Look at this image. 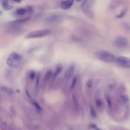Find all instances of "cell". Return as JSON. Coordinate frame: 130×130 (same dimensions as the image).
<instances>
[{
	"mask_svg": "<svg viewBox=\"0 0 130 130\" xmlns=\"http://www.w3.org/2000/svg\"><path fill=\"white\" fill-rule=\"evenodd\" d=\"M22 57L15 52H12L7 59V65L12 69L18 68L21 62Z\"/></svg>",
	"mask_w": 130,
	"mask_h": 130,
	"instance_id": "obj_1",
	"label": "cell"
},
{
	"mask_svg": "<svg viewBox=\"0 0 130 130\" xmlns=\"http://www.w3.org/2000/svg\"><path fill=\"white\" fill-rule=\"evenodd\" d=\"M96 56L99 60L107 62H112L116 60V58L114 55L111 52L101 50L96 52Z\"/></svg>",
	"mask_w": 130,
	"mask_h": 130,
	"instance_id": "obj_2",
	"label": "cell"
},
{
	"mask_svg": "<svg viewBox=\"0 0 130 130\" xmlns=\"http://www.w3.org/2000/svg\"><path fill=\"white\" fill-rule=\"evenodd\" d=\"M50 33L51 31L49 29H41L35 30L28 33L26 35L25 38L27 39H31L43 38L48 36Z\"/></svg>",
	"mask_w": 130,
	"mask_h": 130,
	"instance_id": "obj_3",
	"label": "cell"
},
{
	"mask_svg": "<svg viewBox=\"0 0 130 130\" xmlns=\"http://www.w3.org/2000/svg\"><path fill=\"white\" fill-rule=\"evenodd\" d=\"M64 18L59 14H54L47 17L45 19V23L49 24H57L61 23Z\"/></svg>",
	"mask_w": 130,
	"mask_h": 130,
	"instance_id": "obj_4",
	"label": "cell"
},
{
	"mask_svg": "<svg viewBox=\"0 0 130 130\" xmlns=\"http://www.w3.org/2000/svg\"><path fill=\"white\" fill-rule=\"evenodd\" d=\"M94 4V0H84L80 7L82 10L86 14L90 15L91 14V9Z\"/></svg>",
	"mask_w": 130,
	"mask_h": 130,
	"instance_id": "obj_5",
	"label": "cell"
},
{
	"mask_svg": "<svg viewBox=\"0 0 130 130\" xmlns=\"http://www.w3.org/2000/svg\"><path fill=\"white\" fill-rule=\"evenodd\" d=\"M22 31V28L19 25L9 24L7 28V32L11 36H18Z\"/></svg>",
	"mask_w": 130,
	"mask_h": 130,
	"instance_id": "obj_6",
	"label": "cell"
},
{
	"mask_svg": "<svg viewBox=\"0 0 130 130\" xmlns=\"http://www.w3.org/2000/svg\"><path fill=\"white\" fill-rule=\"evenodd\" d=\"M116 61L117 63L120 67L130 69V59L124 57V56H119L116 59Z\"/></svg>",
	"mask_w": 130,
	"mask_h": 130,
	"instance_id": "obj_7",
	"label": "cell"
},
{
	"mask_svg": "<svg viewBox=\"0 0 130 130\" xmlns=\"http://www.w3.org/2000/svg\"><path fill=\"white\" fill-rule=\"evenodd\" d=\"M127 44V40L124 37H118L115 40V45L117 48H123L125 47Z\"/></svg>",
	"mask_w": 130,
	"mask_h": 130,
	"instance_id": "obj_8",
	"label": "cell"
},
{
	"mask_svg": "<svg viewBox=\"0 0 130 130\" xmlns=\"http://www.w3.org/2000/svg\"><path fill=\"white\" fill-rule=\"evenodd\" d=\"M74 71H75V66L74 64H72L68 67V68L67 69L66 71L64 73L65 78L68 80L71 79L74 74Z\"/></svg>",
	"mask_w": 130,
	"mask_h": 130,
	"instance_id": "obj_9",
	"label": "cell"
},
{
	"mask_svg": "<svg viewBox=\"0 0 130 130\" xmlns=\"http://www.w3.org/2000/svg\"><path fill=\"white\" fill-rule=\"evenodd\" d=\"M74 2V0H67L66 1H61L60 3V7L63 10L69 9L72 6Z\"/></svg>",
	"mask_w": 130,
	"mask_h": 130,
	"instance_id": "obj_10",
	"label": "cell"
},
{
	"mask_svg": "<svg viewBox=\"0 0 130 130\" xmlns=\"http://www.w3.org/2000/svg\"><path fill=\"white\" fill-rule=\"evenodd\" d=\"M30 19V17H26V18H22V19H20L15 20L14 21H12L10 22L9 23V24L20 25H21L22 24H24V23H26L27 21L29 20Z\"/></svg>",
	"mask_w": 130,
	"mask_h": 130,
	"instance_id": "obj_11",
	"label": "cell"
},
{
	"mask_svg": "<svg viewBox=\"0 0 130 130\" xmlns=\"http://www.w3.org/2000/svg\"><path fill=\"white\" fill-rule=\"evenodd\" d=\"M1 5L6 11H9L12 9V6L10 5L8 0H1Z\"/></svg>",
	"mask_w": 130,
	"mask_h": 130,
	"instance_id": "obj_12",
	"label": "cell"
},
{
	"mask_svg": "<svg viewBox=\"0 0 130 130\" xmlns=\"http://www.w3.org/2000/svg\"><path fill=\"white\" fill-rule=\"evenodd\" d=\"M124 0H112L109 4V8L111 9H114L121 5Z\"/></svg>",
	"mask_w": 130,
	"mask_h": 130,
	"instance_id": "obj_13",
	"label": "cell"
},
{
	"mask_svg": "<svg viewBox=\"0 0 130 130\" xmlns=\"http://www.w3.org/2000/svg\"><path fill=\"white\" fill-rule=\"evenodd\" d=\"M1 89L2 91L6 92L9 95H13L15 93L14 90L12 88L6 86H1Z\"/></svg>",
	"mask_w": 130,
	"mask_h": 130,
	"instance_id": "obj_14",
	"label": "cell"
},
{
	"mask_svg": "<svg viewBox=\"0 0 130 130\" xmlns=\"http://www.w3.org/2000/svg\"><path fill=\"white\" fill-rule=\"evenodd\" d=\"M16 12L19 15H23L25 14H26V13H27L26 8H19L16 10Z\"/></svg>",
	"mask_w": 130,
	"mask_h": 130,
	"instance_id": "obj_15",
	"label": "cell"
},
{
	"mask_svg": "<svg viewBox=\"0 0 130 130\" xmlns=\"http://www.w3.org/2000/svg\"><path fill=\"white\" fill-rule=\"evenodd\" d=\"M61 70H62L61 67L57 66L56 67V70H55L54 73H53V74L52 75V78L53 79H55L57 76V75L60 73V72L61 71Z\"/></svg>",
	"mask_w": 130,
	"mask_h": 130,
	"instance_id": "obj_16",
	"label": "cell"
},
{
	"mask_svg": "<svg viewBox=\"0 0 130 130\" xmlns=\"http://www.w3.org/2000/svg\"><path fill=\"white\" fill-rule=\"evenodd\" d=\"M53 74H52V72L51 70H48L46 72L45 75V77H44V80L46 81L48 80L49 79H50L52 76Z\"/></svg>",
	"mask_w": 130,
	"mask_h": 130,
	"instance_id": "obj_17",
	"label": "cell"
},
{
	"mask_svg": "<svg viewBox=\"0 0 130 130\" xmlns=\"http://www.w3.org/2000/svg\"><path fill=\"white\" fill-rule=\"evenodd\" d=\"M32 103L33 104V105H34V106L35 107V108H36V110H37V111H38L39 112H40L42 111V109L41 107L37 102H34V101H32Z\"/></svg>",
	"mask_w": 130,
	"mask_h": 130,
	"instance_id": "obj_18",
	"label": "cell"
},
{
	"mask_svg": "<svg viewBox=\"0 0 130 130\" xmlns=\"http://www.w3.org/2000/svg\"><path fill=\"white\" fill-rule=\"evenodd\" d=\"M72 101H73V103L74 105L75 106V107H76V108H78L79 105H78V101H77L76 96L74 94L72 95Z\"/></svg>",
	"mask_w": 130,
	"mask_h": 130,
	"instance_id": "obj_19",
	"label": "cell"
},
{
	"mask_svg": "<svg viewBox=\"0 0 130 130\" xmlns=\"http://www.w3.org/2000/svg\"><path fill=\"white\" fill-rule=\"evenodd\" d=\"M121 98L124 103H126L129 101V98L126 94H122L121 95Z\"/></svg>",
	"mask_w": 130,
	"mask_h": 130,
	"instance_id": "obj_20",
	"label": "cell"
},
{
	"mask_svg": "<svg viewBox=\"0 0 130 130\" xmlns=\"http://www.w3.org/2000/svg\"><path fill=\"white\" fill-rule=\"evenodd\" d=\"M90 115H91V117L93 118H95L96 117V113L92 106H90Z\"/></svg>",
	"mask_w": 130,
	"mask_h": 130,
	"instance_id": "obj_21",
	"label": "cell"
},
{
	"mask_svg": "<svg viewBox=\"0 0 130 130\" xmlns=\"http://www.w3.org/2000/svg\"><path fill=\"white\" fill-rule=\"evenodd\" d=\"M126 9H123V10L120 12V13L119 14L116 15V17H117V18H122V17H123V16H124V15H125V14L126 13Z\"/></svg>",
	"mask_w": 130,
	"mask_h": 130,
	"instance_id": "obj_22",
	"label": "cell"
},
{
	"mask_svg": "<svg viewBox=\"0 0 130 130\" xmlns=\"http://www.w3.org/2000/svg\"><path fill=\"white\" fill-rule=\"evenodd\" d=\"M95 103H96V106H97L98 107H101L102 106V105H103V101H102V100L101 99H97V100H96V101H95Z\"/></svg>",
	"mask_w": 130,
	"mask_h": 130,
	"instance_id": "obj_23",
	"label": "cell"
},
{
	"mask_svg": "<svg viewBox=\"0 0 130 130\" xmlns=\"http://www.w3.org/2000/svg\"><path fill=\"white\" fill-rule=\"evenodd\" d=\"M76 78H74L72 81V84H71V90H72L74 88L75 85H76Z\"/></svg>",
	"mask_w": 130,
	"mask_h": 130,
	"instance_id": "obj_24",
	"label": "cell"
},
{
	"mask_svg": "<svg viewBox=\"0 0 130 130\" xmlns=\"http://www.w3.org/2000/svg\"><path fill=\"white\" fill-rule=\"evenodd\" d=\"M90 127L91 128H93L95 130H102V129H101L100 128H99V127H98L96 126V124H91L90 125Z\"/></svg>",
	"mask_w": 130,
	"mask_h": 130,
	"instance_id": "obj_25",
	"label": "cell"
},
{
	"mask_svg": "<svg viewBox=\"0 0 130 130\" xmlns=\"http://www.w3.org/2000/svg\"><path fill=\"white\" fill-rule=\"evenodd\" d=\"M93 85V81L92 79H89L87 82V86L88 87H91Z\"/></svg>",
	"mask_w": 130,
	"mask_h": 130,
	"instance_id": "obj_26",
	"label": "cell"
},
{
	"mask_svg": "<svg viewBox=\"0 0 130 130\" xmlns=\"http://www.w3.org/2000/svg\"><path fill=\"white\" fill-rule=\"evenodd\" d=\"M26 9L27 10V13H32L34 12V9L31 6H28L26 8Z\"/></svg>",
	"mask_w": 130,
	"mask_h": 130,
	"instance_id": "obj_27",
	"label": "cell"
},
{
	"mask_svg": "<svg viewBox=\"0 0 130 130\" xmlns=\"http://www.w3.org/2000/svg\"><path fill=\"white\" fill-rule=\"evenodd\" d=\"M39 81H40V75L39 74H38L37 76V79H36V88L37 89L39 88Z\"/></svg>",
	"mask_w": 130,
	"mask_h": 130,
	"instance_id": "obj_28",
	"label": "cell"
},
{
	"mask_svg": "<svg viewBox=\"0 0 130 130\" xmlns=\"http://www.w3.org/2000/svg\"><path fill=\"white\" fill-rule=\"evenodd\" d=\"M35 76H36V74H35V73L34 71H32V72H31L30 73L29 77H30V79L33 80V79L35 78Z\"/></svg>",
	"mask_w": 130,
	"mask_h": 130,
	"instance_id": "obj_29",
	"label": "cell"
},
{
	"mask_svg": "<svg viewBox=\"0 0 130 130\" xmlns=\"http://www.w3.org/2000/svg\"><path fill=\"white\" fill-rule=\"evenodd\" d=\"M107 102L109 107L110 108L111 107V101L109 97H107Z\"/></svg>",
	"mask_w": 130,
	"mask_h": 130,
	"instance_id": "obj_30",
	"label": "cell"
},
{
	"mask_svg": "<svg viewBox=\"0 0 130 130\" xmlns=\"http://www.w3.org/2000/svg\"><path fill=\"white\" fill-rule=\"evenodd\" d=\"M25 92H26V95H27V97L28 98V99L30 100H31L32 99H31V98L30 97V94H29V93H28V91L26 89V90H25Z\"/></svg>",
	"mask_w": 130,
	"mask_h": 130,
	"instance_id": "obj_31",
	"label": "cell"
},
{
	"mask_svg": "<svg viewBox=\"0 0 130 130\" xmlns=\"http://www.w3.org/2000/svg\"><path fill=\"white\" fill-rule=\"evenodd\" d=\"M116 130H128V129H127L124 128L118 127V128H116Z\"/></svg>",
	"mask_w": 130,
	"mask_h": 130,
	"instance_id": "obj_32",
	"label": "cell"
},
{
	"mask_svg": "<svg viewBox=\"0 0 130 130\" xmlns=\"http://www.w3.org/2000/svg\"><path fill=\"white\" fill-rule=\"evenodd\" d=\"M13 1L15 2H16L17 3H20L22 0H12Z\"/></svg>",
	"mask_w": 130,
	"mask_h": 130,
	"instance_id": "obj_33",
	"label": "cell"
},
{
	"mask_svg": "<svg viewBox=\"0 0 130 130\" xmlns=\"http://www.w3.org/2000/svg\"><path fill=\"white\" fill-rule=\"evenodd\" d=\"M77 1H81V0H76Z\"/></svg>",
	"mask_w": 130,
	"mask_h": 130,
	"instance_id": "obj_34",
	"label": "cell"
}]
</instances>
